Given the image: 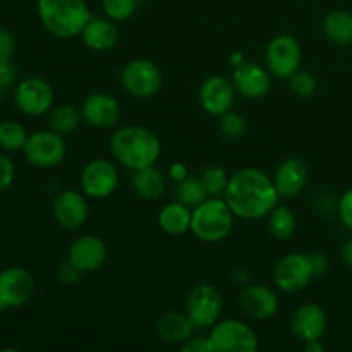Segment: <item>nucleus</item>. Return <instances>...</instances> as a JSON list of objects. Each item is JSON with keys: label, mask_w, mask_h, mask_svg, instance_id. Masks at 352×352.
Listing matches in <instances>:
<instances>
[{"label": "nucleus", "mask_w": 352, "mask_h": 352, "mask_svg": "<svg viewBox=\"0 0 352 352\" xmlns=\"http://www.w3.org/2000/svg\"><path fill=\"white\" fill-rule=\"evenodd\" d=\"M309 254V261H311L313 272H315V277L318 275H323L327 270H329V258L322 253V251H313Z\"/></svg>", "instance_id": "nucleus-41"}, {"label": "nucleus", "mask_w": 352, "mask_h": 352, "mask_svg": "<svg viewBox=\"0 0 352 352\" xmlns=\"http://www.w3.org/2000/svg\"><path fill=\"white\" fill-rule=\"evenodd\" d=\"M82 275L85 274H82L81 270H78V268H76L69 260H65L64 263L58 265L57 268V278L65 285L78 284V282L82 278Z\"/></svg>", "instance_id": "nucleus-37"}, {"label": "nucleus", "mask_w": 352, "mask_h": 352, "mask_svg": "<svg viewBox=\"0 0 352 352\" xmlns=\"http://www.w3.org/2000/svg\"><path fill=\"white\" fill-rule=\"evenodd\" d=\"M109 250L103 239L93 234L76 237L67 250V260L82 274H93L107 263Z\"/></svg>", "instance_id": "nucleus-15"}, {"label": "nucleus", "mask_w": 352, "mask_h": 352, "mask_svg": "<svg viewBox=\"0 0 352 352\" xmlns=\"http://www.w3.org/2000/svg\"><path fill=\"white\" fill-rule=\"evenodd\" d=\"M110 151L119 164L131 170L157 164L162 151L160 138L144 126H124L110 136Z\"/></svg>", "instance_id": "nucleus-2"}, {"label": "nucleus", "mask_w": 352, "mask_h": 352, "mask_svg": "<svg viewBox=\"0 0 352 352\" xmlns=\"http://www.w3.org/2000/svg\"><path fill=\"white\" fill-rule=\"evenodd\" d=\"M323 34L332 43L352 45V14L347 10H332L323 19Z\"/></svg>", "instance_id": "nucleus-26"}, {"label": "nucleus", "mask_w": 352, "mask_h": 352, "mask_svg": "<svg viewBox=\"0 0 352 352\" xmlns=\"http://www.w3.org/2000/svg\"><path fill=\"white\" fill-rule=\"evenodd\" d=\"M170 175H172V179H174V181L177 182V181H182V179H184V177H188L189 172H188V168H186V165L175 164V165H172Z\"/></svg>", "instance_id": "nucleus-43"}, {"label": "nucleus", "mask_w": 352, "mask_h": 352, "mask_svg": "<svg viewBox=\"0 0 352 352\" xmlns=\"http://www.w3.org/2000/svg\"><path fill=\"white\" fill-rule=\"evenodd\" d=\"M223 299L219 289L212 284H198L186 299V315L196 330L212 329L222 316Z\"/></svg>", "instance_id": "nucleus-6"}, {"label": "nucleus", "mask_w": 352, "mask_h": 352, "mask_svg": "<svg viewBox=\"0 0 352 352\" xmlns=\"http://www.w3.org/2000/svg\"><path fill=\"white\" fill-rule=\"evenodd\" d=\"M36 282L30 270L9 267L0 272V311L21 308L34 294Z\"/></svg>", "instance_id": "nucleus-13"}, {"label": "nucleus", "mask_w": 352, "mask_h": 352, "mask_svg": "<svg viewBox=\"0 0 352 352\" xmlns=\"http://www.w3.org/2000/svg\"><path fill=\"white\" fill-rule=\"evenodd\" d=\"M85 192L67 189L55 196L52 203V215L55 222L65 230H78L86 223L89 217V205Z\"/></svg>", "instance_id": "nucleus-14"}, {"label": "nucleus", "mask_w": 352, "mask_h": 352, "mask_svg": "<svg viewBox=\"0 0 352 352\" xmlns=\"http://www.w3.org/2000/svg\"><path fill=\"white\" fill-rule=\"evenodd\" d=\"M23 153L33 167L54 168L64 162L67 155V144L64 136L55 131H36L28 136Z\"/></svg>", "instance_id": "nucleus-7"}, {"label": "nucleus", "mask_w": 352, "mask_h": 352, "mask_svg": "<svg viewBox=\"0 0 352 352\" xmlns=\"http://www.w3.org/2000/svg\"><path fill=\"white\" fill-rule=\"evenodd\" d=\"M28 131L17 120H2L0 122V148L3 151H23L24 144L28 140Z\"/></svg>", "instance_id": "nucleus-30"}, {"label": "nucleus", "mask_w": 352, "mask_h": 352, "mask_svg": "<svg viewBox=\"0 0 352 352\" xmlns=\"http://www.w3.org/2000/svg\"><path fill=\"white\" fill-rule=\"evenodd\" d=\"M79 182H81V191L88 198H109L119 188V170L107 158H95L82 167Z\"/></svg>", "instance_id": "nucleus-12"}, {"label": "nucleus", "mask_w": 352, "mask_h": 352, "mask_svg": "<svg viewBox=\"0 0 352 352\" xmlns=\"http://www.w3.org/2000/svg\"><path fill=\"white\" fill-rule=\"evenodd\" d=\"M340 258H342L344 265L352 270V237L347 239L346 243L342 244V248H340Z\"/></svg>", "instance_id": "nucleus-42"}, {"label": "nucleus", "mask_w": 352, "mask_h": 352, "mask_svg": "<svg viewBox=\"0 0 352 352\" xmlns=\"http://www.w3.org/2000/svg\"><path fill=\"white\" fill-rule=\"evenodd\" d=\"M174 196L177 201L189 206V208H196V206L201 205L205 199L210 198L201 177H195V175H188V177H184L182 181L175 182Z\"/></svg>", "instance_id": "nucleus-28"}, {"label": "nucleus", "mask_w": 352, "mask_h": 352, "mask_svg": "<svg viewBox=\"0 0 352 352\" xmlns=\"http://www.w3.org/2000/svg\"><path fill=\"white\" fill-rule=\"evenodd\" d=\"M292 333L298 337L301 342L309 340H322L329 329V316L325 309L316 302H306L299 306L294 311L291 320Z\"/></svg>", "instance_id": "nucleus-19"}, {"label": "nucleus", "mask_w": 352, "mask_h": 352, "mask_svg": "<svg viewBox=\"0 0 352 352\" xmlns=\"http://www.w3.org/2000/svg\"><path fill=\"white\" fill-rule=\"evenodd\" d=\"M192 208L182 205L181 201L167 203L158 212V227L168 236H182L191 230Z\"/></svg>", "instance_id": "nucleus-24"}, {"label": "nucleus", "mask_w": 352, "mask_h": 352, "mask_svg": "<svg viewBox=\"0 0 352 352\" xmlns=\"http://www.w3.org/2000/svg\"><path fill=\"white\" fill-rule=\"evenodd\" d=\"M181 349L184 352H213L212 344L208 337L192 336L186 342L181 344Z\"/></svg>", "instance_id": "nucleus-40"}, {"label": "nucleus", "mask_w": 352, "mask_h": 352, "mask_svg": "<svg viewBox=\"0 0 352 352\" xmlns=\"http://www.w3.org/2000/svg\"><path fill=\"white\" fill-rule=\"evenodd\" d=\"M301 60V45L292 34H277L268 41L265 50V67L274 78L289 79L299 71Z\"/></svg>", "instance_id": "nucleus-8"}, {"label": "nucleus", "mask_w": 352, "mask_h": 352, "mask_svg": "<svg viewBox=\"0 0 352 352\" xmlns=\"http://www.w3.org/2000/svg\"><path fill=\"white\" fill-rule=\"evenodd\" d=\"M120 85L136 98H150L160 91L164 76L160 67L148 58H134L124 65L120 72Z\"/></svg>", "instance_id": "nucleus-9"}, {"label": "nucleus", "mask_w": 352, "mask_h": 352, "mask_svg": "<svg viewBox=\"0 0 352 352\" xmlns=\"http://www.w3.org/2000/svg\"><path fill=\"white\" fill-rule=\"evenodd\" d=\"M36 9L45 30L60 40L81 36L91 17L86 0H38Z\"/></svg>", "instance_id": "nucleus-3"}, {"label": "nucleus", "mask_w": 352, "mask_h": 352, "mask_svg": "<svg viewBox=\"0 0 352 352\" xmlns=\"http://www.w3.org/2000/svg\"><path fill=\"white\" fill-rule=\"evenodd\" d=\"M86 47L93 52L112 50L119 41V28L116 21L102 16H91L81 33Z\"/></svg>", "instance_id": "nucleus-22"}, {"label": "nucleus", "mask_w": 352, "mask_h": 352, "mask_svg": "<svg viewBox=\"0 0 352 352\" xmlns=\"http://www.w3.org/2000/svg\"><path fill=\"white\" fill-rule=\"evenodd\" d=\"M81 116L88 126L96 129H109L119 122L122 109L113 96L96 91L85 98L81 105Z\"/></svg>", "instance_id": "nucleus-18"}, {"label": "nucleus", "mask_w": 352, "mask_h": 352, "mask_svg": "<svg viewBox=\"0 0 352 352\" xmlns=\"http://www.w3.org/2000/svg\"><path fill=\"white\" fill-rule=\"evenodd\" d=\"M315 272L308 253H287L277 261L274 270V282L280 291L294 294L301 292L311 284Z\"/></svg>", "instance_id": "nucleus-11"}, {"label": "nucleus", "mask_w": 352, "mask_h": 352, "mask_svg": "<svg viewBox=\"0 0 352 352\" xmlns=\"http://www.w3.org/2000/svg\"><path fill=\"white\" fill-rule=\"evenodd\" d=\"M234 219L230 206L223 198H208L192 208L191 232L203 243H220L232 232Z\"/></svg>", "instance_id": "nucleus-4"}, {"label": "nucleus", "mask_w": 352, "mask_h": 352, "mask_svg": "<svg viewBox=\"0 0 352 352\" xmlns=\"http://www.w3.org/2000/svg\"><path fill=\"white\" fill-rule=\"evenodd\" d=\"M274 179L263 170L244 167L234 172L227 184L223 199L234 215L243 220H260L278 205Z\"/></svg>", "instance_id": "nucleus-1"}, {"label": "nucleus", "mask_w": 352, "mask_h": 352, "mask_svg": "<svg viewBox=\"0 0 352 352\" xmlns=\"http://www.w3.org/2000/svg\"><path fill=\"white\" fill-rule=\"evenodd\" d=\"M81 120V110L78 107L71 105V103H64V105H58L55 109H52L50 120L48 122H50L52 131L62 134V136H69V134H72L78 129Z\"/></svg>", "instance_id": "nucleus-29"}, {"label": "nucleus", "mask_w": 352, "mask_h": 352, "mask_svg": "<svg viewBox=\"0 0 352 352\" xmlns=\"http://www.w3.org/2000/svg\"><path fill=\"white\" fill-rule=\"evenodd\" d=\"M195 325L186 311H167L157 322V336L168 344L186 342L189 337L195 336Z\"/></svg>", "instance_id": "nucleus-23"}, {"label": "nucleus", "mask_w": 352, "mask_h": 352, "mask_svg": "<svg viewBox=\"0 0 352 352\" xmlns=\"http://www.w3.org/2000/svg\"><path fill=\"white\" fill-rule=\"evenodd\" d=\"M339 217L344 226L352 230V188L347 189L339 199Z\"/></svg>", "instance_id": "nucleus-39"}, {"label": "nucleus", "mask_w": 352, "mask_h": 352, "mask_svg": "<svg viewBox=\"0 0 352 352\" xmlns=\"http://www.w3.org/2000/svg\"><path fill=\"white\" fill-rule=\"evenodd\" d=\"M248 124L243 113L229 110L223 116H220V133L227 138V140H239L246 134Z\"/></svg>", "instance_id": "nucleus-33"}, {"label": "nucleus", "mask_w": 352, "mask_h": 352, "mask_svg": "<svg viewBox=\"0 0 352 352\" xmlns=\"http://www.w3.org/2000/svg\"><path fill=\"white\" fill-rule=\"evenodd\" d=\"M14 102L23 113L38 117L54 109L55 93L47 79L40 76H30V78L21 79L16 85Z\"/></svg>", "instance_id": "nucleus-10"}, {"label": "nucleus", "mask_w": 352, "mask_h": 352, "mask_svg": "<svg viewBox=\"0 0 352 352\" xmlns=\"http://www.w3.org/2000/svg\"><path fill=\"white\" fill-rule=\"evenodd\" d=\"M308 181V168L299 158H287L277 167L274 184L280 198H294L301 195Z\"/></svg>", "instance_id": "nucleus-21"}, {"label": "nucleus", "mask_w": 352, "mask_h": 352, "mask_svg": "<svg viewBox=\"0 0 352 352\" xmlns=\"http://www.w3.org/2000/svg\"><path fill=\"white\" fill-rule=\"evenodd\" d=\"M140 0H102V9L109 19L122 23L134 16Z\"/></svg>", "instance_id": "nucleus-32"}, {"label": "nucleus", "mask_w": 352, "mask_h": 352, "mask_svg": "<svg viewBox=\"0 0 352 352\" xmlns=\"http://www.w3.org/2000/svg\"><path fill=\"white\" fill-rule=\"evenodd\" d=\"M268 230L278 241H287L298 229V219L289 206L277 205L267 217Z\"/></svg>", "instance_id": "nucleus-27"}, {"label": "nucleus", "mask_w": 352, "mask_h": 352, "mask_svg": "<svg viewBox=\"0 0 352 352\" xmlns=\"http://www.w3.org/2000/svg\"><path fill=\"white\" fill-rule=\"evenodd\" d=\"M272 78L267 67H261L256 62H241L234 67L232 85L241 96L250 100H260L270 93Z\"/></svg>", "instance_id": "nucleus-16"}, {"label": "nucleus", "mask_w": 352, "mask_h": 352, "mask_svg": "<svg viewBox=\"0 0 352 352\" xmlns=\"http://www.w3.org/2000/svg\"><path fill=\"white\" fill-rule=\"evenodd\" d=\"M229 179L230 175H227V172L222 167H219V165L206 167L201 174V181L205 184L210 198H223Z\"/></svg>", "instance_id": "nucleus-31"}, {"label": "nucleus", "mask_w": 352, "mask_h": 352, "mask_svg": "<svg viewBox=\"0 0 352 352\" xmlns=\"http://www.w3.org/2000/svg\"><path fill=\"white\" fill-rule=\"evenodd\" d=\"M17 72L16 67L10 60H0V103H2L3 95L16 85Z\"/></svg>", "instance_id": "nucleus-36"}, {"label": "nucleus", "mask_w": 352, "mask_h": 352, "mask_svg": "<svg viewBox=\"0 0 352 352\" xmlns=\"http://www.w3.org/2000/svg\"><path fill=\"white\" fill-rule=\"evenodd\" d=\"M289 86H291V91L298 98H311L316 93V86L318 85H316V79L311 72L299 69L289 78Z\"/></svg>", "instance_id": "nucleus-34"}, {"label": "nucleus", "mask_w": 352, "mask_h": 352, "mask_svg": "<svg viewBox=\"0 0 352 352\" xmlns=\"http://www.w3.org/2000/svg\"><path fill=\"white\" fill-rule=\"evenodd\" d=\"M14 179H16V165L6 153H0V192L9 191L14 184Z\"/></svg>", "instance_id": "nucleus-35"}, {"label": "nucleus", "mask_w": 352, "mask_h": 352, "mask_svg": "<svg viewBox=\"0 0 352 352\" xmlns=\"http://www.w3.org/2000/svg\"><path fill=\"white\" fill-rule=\"evenodd\" d=\"M210 344L213 352H254L260 346L256 332L241 320H219L210 329Z\"/></svg>", "instance_id": "nucleus-5"}, {"label": "nucleus", "mask_w": 352, "mask_h": 352, "mask_svg": "<svg viewBox=\"0 0 352 352\" xmlns=\"http://www.w3.org/2000/svg\"><path fill=\"white\" fill-rule=\"evenodd\" d=\"M16 52V38L6 28H0V60H12Z\"/></svg>", "instance_id": "nucleus-38"}, {"label": "nucleus", "mask_w": 352, "mask_h": 352, "mask_svg": "<svg viewBox=\"0 0 352 352\" xmlns=\"http://www.w3.org/2000/svg\"><path fill=\"white\" fill-rule=\"evenodd\" d=\"M236 93L232 79L226 76H210L199 88V105L210 116L220 117L232 110Z\"/></svg>", "instance_id": "nucleus-17"}, {"label": "nucleus", "mask_w": 352, "mask_h": 352, "mask_svg": "<svg viewBox=\"0 0 352 352\" xmlns=\"http://www.w3.org/2000/svg\"><path fill=\"white\" fill-rule=\"evenodd\" d=\"M305 351L306 352H323L325 347H323L322 340H309V342H305Z\"/></svg>", "instance_id": "nucleus-44"}, {"label": "nucleus", "mask_w": 352, "mask_h": 352, "mask_svg": "<svg viewBox=\"0 0 352 352\" xmlns=\"http://www.w3.org/2000/svg\"><path fill=\"white\" fill-rule=\"evenodd\" d=\"M239 305L246 316L263 322L270 320L277 315L278 311V296L268 285L251 284L244 287L239 296Z\"/></svg>", "instance_id": "nucleus-20"}, {"label": "nucleus", "mask_w": 352, "mask_h": 352, "mask_svg": "<svg viewBox=\"0 0 352 352\" xmlns=\"http://www.w3.org/2000/svg\"><path fill=\"white\" fill-rule=\"evenodd\" d=\"M131 186L141 199L157 201L165 192V177L160 168L150 165V167L140 168V170H133Z\"/></svg>", "instance_id": "nucleus-25"}]
</instances>
